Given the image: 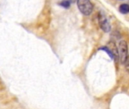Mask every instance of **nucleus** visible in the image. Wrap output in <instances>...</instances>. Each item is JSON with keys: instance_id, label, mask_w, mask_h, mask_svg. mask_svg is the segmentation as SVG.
Here are the masks:
<instances>
[{"instance_id": "0eeeda50", "label": "nucleus", "mask_w": 129, "mask_h": 109, "mask_svg": "<svg viewBox=\"0 0 129 109\" xmlns=\"http://www.w3.org/2000/svg\"><path fill=\"white\" fill-rule=\"evenodd\" d=\"M69 1H70V3H73V2H75L76 0H69Z\"/></svg>"}, {"instance_id": "7ed1b4c3", "label": "nucleus", "mask_w": 129, "mask_h": 109, "mask_svg": "<svg viewBox=\"0 0 129 109\" xmlns=\"http://www.w3.org/2000/svg\"><path fill=\"white\" fill-rule=\"evenodd\" d=\"M98 22L101 28L104 32H110L111 30L110 24L106 16V14L104 13V11H100L98 13Z\"/></svg>"}, {"instance_id": "423d86ee", "label": "nucleus", "mask_w": 129, "mask_h": 109, "mask_svg": "<svg viewBox=\"0 0 129 109\" xmlns=\"http://www.w3.org/2000/svg\"><path fill=\"white\" fill-rule=\"evenodd\" d=\"M60 5L62 7H63V8H70V2L69 0H63V1L60 3Z\"/></svg>"}, {"instance_id": "f03ea898", "label": "nucleus", "mask_w": 129, "mask_h": 109, "mask_svg": "<svg viewBox=\"0 0 129 109\" xmlns=\"http://www.w3.org/2000/svg\"><path fill=\"white\" fill-rule=\"evenodd\" d=\"M79 11L84 15H90L93 11V5L90 0H76Z\"/></svg>"}, {"instance_id": "39448f33", "label": "nucleus", "mask_w": 129, "mask_h": 109, "mask_svg": "<svg viewBox=\"0 0 129 109\" xmlns=\"http://www.w3.org/2000/svg\"><path fill=\"white\" fill-rule=\"evenodd\" d=\"M99 49H100V50H103V51L106 52L108 54L109 57H110L111 59H114V55H113V52L111 51V49H110L108 47H101V48H100Z\"/></svg>"}, {"instance_id": "20e7f679", "label": "nucleus", "mask_w": 129, "mask_h": 109, "mask_svg": "<svg viewBox=\"0 0 129 109\" xmlns=\"http://www.w3.org/2000/svg\"><path fill=\"white\" fill-rule=\"evenodd\" d=\"M119 9V11L122 14H128L129 11L128 5V4H122V5H120Z\"/></svg>"}, {"instance_id": "f257e3e1", "label": "nucleus", "mask_w": 129, "mask_h": 109, "mask_svg": "<svg viewBox=\"0 0 129 109\" xmlns=\"http://www.w3.org/2000/svg\"><path fill=\"white\" fill-rule=\"evenodd\" d=\"M118 54L121 63L128 66V45L126 41H120L119 43Z\"/></svg>"}]
</instances>
